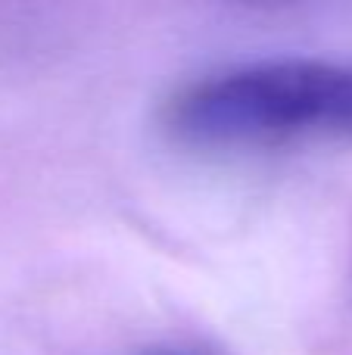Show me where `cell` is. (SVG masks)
Listing matches in <instances>:
<instances>
[{
    "label": "cell",
    "mask_w": 352,
    "mask_h": 355,
    "mask_svg": "<svg viewBox=\"0 0 352 355\" xmlns=\"http://www.w3.org/2000/svg\"><path fill=\"white\" fill-rule=\"evenodd\" d=\"M168 135L200 150H272L352 137V62L265 60L181 87L162 112Z\"/></svg>",
    "instance_id": "6da1fadb"
},
{
    "label": "cell",
    "mask_w": 352,
    "mask_h": 355,
    "mask_svg": "<svg viewBox=\"0 0 352 355\" xmlns=\"http://www.w3.org/2000/svg\"><path fill=\"white\" fill-rule=\"evenodd\" d=\"M153 355H175V352H153Z\"/></svg>",
    "instance_id": "7a4b0ae2"
}]
</instances>
